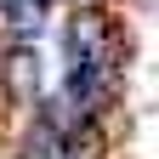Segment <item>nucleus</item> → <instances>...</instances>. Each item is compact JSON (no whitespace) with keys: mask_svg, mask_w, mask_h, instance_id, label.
<instances>
[{"mask_svg":"<svg viewBox=\"0 0 159 159\" xmlns=\"http://www.w3.org/2000/svg\"><path fill=\"white\" fill-rule=\"evenodd\" d=\"M0 80H6V97L34 102V97H40V63H34V51L11 46V51H6V63H0Z\"/></svg>","mask_w":159,"mask_h":159,"instance_id":"f03ea898","label":"nucleus"},{"mask_svg":"<svg viewBox=\"0 0 159 159\" xmlns=\"http://www.w3.org/2000/svg\"><path fill=\"white\" fill-rule=\"evenodd\" d=\"M102 40H108V11H74V23H68V63H80V57H97L102 51Z\"/></svg>","mask_w":159,"mask_h":159,"instance_id":"f257e3e1","label":"nucleus"}]
</instances>
